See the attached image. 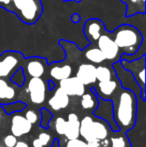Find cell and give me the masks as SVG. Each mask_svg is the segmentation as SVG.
<instances>
[{"instance_id": "7", "label": "cell", "mask_w": 146, "mask_h": 147, "mask_svg": "<svg viewBox=\"0 0 146 147\" xmlns=\"http://www.w3.org/2000/svg\"><path fill=\"white\" fill-rule=\"evenodd\" d=\"M23 96H25L23 86L19 87L10 81V79L0 78V105L9 104L18 100L22 101Z\"/></svg>"}, {"instance_id": "14", "label": "cell", "mask_w": 146, "mask_h": 147, "mask_svg": "<svg viewBox=\"0 0 146 147\" xmlns=\"http://www.w3.org/2000/svg\"><path fill=\"white\" fill-rule=\"evenodd\" d=\"M105 31L104 24L101 20L97 18H90L85 22L83 27V32L86 38L90 41V44L96 42L100 35Z\"/></svg>"}, {"instance_id": "31", "label": "cell", "mask_w": 146, "mask_h": 147, "mask_svg": "<svg viewBox=\"0 0 146 147\" xmlns=\"http://www.w3.org/2000/svg\"><path fill=\"white\" fill-rule=\"evenodd\" d=\"M11 4L12 0H0V7L8 10V11H10L11 9Z\"/></svg>"}, {"instance_id": "37", "label": "cell", "mask_w": 146, "mask_h": 147, "mask_svg": "<svg viewBox=\"0 0 146 147\" xmlns=\"http://www.w3.org/2000/svg\"><path fill=\"white\" fill-rule=\"evenodd\" d=\"M126 1V0H121V2H125Z\"/></svg>"}, {"instance_id": "26", "label": "cell", "mask_w": 146, "mask_h": 147, "mask_svg": "<svg viewBox=\"0 0 146 147\" xmlns=\"http://www.w3.org/2000/svg\"><path fill=\"white\" fill-rule=\"evenodd\" d=\"M26 108H27V106H26ZM24 116L32 125H39V123H40V110H37L36 108H27V110H25V113H24Z\"/></svg>"}, {"instance_id": "35", "label": "cell", "mask_w": 146, "mask_h": 147, "mask_svg": "<svg viewBox=\"0 0 146 147\" xmlns=\"http://www.w3.org/2000/svg\"><path fill=\"white\" fill-rule=\"evenodd\" d=\"M71 20H72L74 23H77V22L80 20V16L78 15V14H73L72 17H71Z\"/></svg>"}, {"instance_id": "8", "label": "cell", "mask_w": 146, "mask_h": 147, "mask_svg": "<svg viewBox=\"0 0 146 147\" xmlns=\"http://www.w3.org/2000/svg\"><path fill=\"white\" fill-rule=\"evenodd\" d=\"M96 46L101 50V52L103 53L104 57L107 61L117 62L120 60V49L118 48L116 43L112 39L110 32L104 31L96 41Z\"/></svg>"}, {"instance_id": "13", "label": "cell", "mask_w": 146, "mask_h": 147, "mask_svg": "<svg viewBox=\"0 0 146 147\" xmlns=\"http://www.w3.org/2000/svg\"><path fill=\"white\" fill-rule=\"evenodd\" d=\"M76 77L85 86L90 88L97 82L96 80V66L92 63H82L78 66L76 71Z\"/></svg>"}, {"instance_id": "24", "label": "cell", "mask_w": 146, "mask_h": 147, "mask_svg": "<svg viewBox=\"0 0 146 147\" xmlns=\"http://www.w3.org/2000/svg\"><path fill=\"white\" fill-rule=\"evenodd\" d=\"M124 3L127 5L126 17L138 13H145V0H126Z\"/></svg>"}, {"instance_id": "23", "label": "cell", "mask_w": 146, "mask_h": 147, "mask_svg": "<svg viewBox=\"0 0 146 147\" xmlns=\"http://www.w3.org/2000/svg\"><path fill=\"white\" fill-rule=\"evenodd\" d=\"M116 77V74L112 66L102 65L99 64L96 66V80L100 81H108V80L114 79Z\"/></svg>"}, {"instance_id": "20", "label": "cell", "mask_w": 146, "mask_h": 147, "mask_svg": "<svg viewBox=\"0 0 146 147\" xmlns=\"http://www.w3.org/2000/svg\"><path fill=\"white\" fill-rule=\"evenodd\" d=\"M55 138L47 128H42V131L38 132L37 135L32 139V147H51L54 142Z\"/></svg>"}, {"instance_id": "16", "label": "cell", "mask_w": 146, "mask_h": 147, "mask_svg": "<svg viewBox=\"0 0 146 147\" xmlns=\"http://www.w3.org/2000/svg\"><path fill=\"white\" fill-rule=\"evenodd\" d=\"M112 133L109 123L106 120L102 119L100 117H93L92 122V136L94 140L102 141L109 137V135Z\"/></svg>"}, {"instance_id": "33", "label": "cell", "mask_w": 146, "mask_h": 147, "mask_svg": "<svg viewBox=\"0 0 146 147\" xmlns=\"http://www.w3.org/2000/svg\"><path fill=\"white\" fill-rule=\"evenodd\" d=\"M88 147H100V142L97 140H92V141L87 142Z\"/></svg>"}, {"instance_id": "2", "label": "cell", "mask_w": 146, "mask_h": 147, "mask_svg": "<svg viewBox=\"0 0 146 147\" xmlns=\"http://www.w3.org/2000/svg\"><path fill=\"white\" fill-rule=\"evenodd\" d=\"M110 35L120 49V52L129 56L136 54L143 42V36L140 31L129 24L118 26Z\"/></svg>"}, {"instance_id": "10", "label": "cell", "mask_w": 146, "mask_h": 147, "mask_svg": "<svg viewBox=\"0 0 146 147\" xmlns=\"http://www.w3.org/2000/svg\"><path fill=\"white\" fill-rule=\"evenodd\" d=\"M10 115H11V119H10L11 134L19 138L27 135L32 131L33 125L26 119L24 114H21L19 112H13Z\"/></svg>"}, {"instance_id": "25", "label": "cell", "mask_w": 146, "mask_h": 147, "mask_svg": "<svg viewBox=\"0 0 146 147\" xmlns=\"http://www.w3.org/2000/svg\"><path fill=\"white\" fill-rule=\"evenodd\" d=\"M113 134H110L108 139H109L111 147H129L131 146V144L128 142L127 139L126 132L123 131H114L112 132Z\"/></svg>"}, {"instance_id": "15", "label": "cell", "mask_w": 146, "mask_h": 147, "mask_svg": "<svg viewBox=\"0 0 146 147\" xmlns=\"http://www.w3.org/2000/svg\"><path fill=\"white\" fill-rule=\"evenodd\" d=\"M48 106L53 111H61L66 109L70 104V97L60 87H56L52 95L48 98Z\"/></svg>"}, {"instance_id": "5", "label": "cell", "mask_w": 146, "mask_h": 147, "mask_svg": "<svg viewBox=\"0 0 146 147\" xmlns=\"http://www.w3.org/2000/svg\"><path fill=\"white\" fill-rule=\"evenodd\" d=\"M121 66L132 74L133 78L140 87L141 101H145V54L133 60L120 59Z\"/></svg>"}, {"instance_id": "38", "label": "cell", "mask_w": 146, "mask_h": 147, "mask_svg": "<svg viewBox=\"0 0 146 147\" xmlns=\"http://www.w3.org/2000/svg\"><path fill=\"white\" fill-rule=\"evenodd\" d=\"M129 147H132V146H129Z\"/></svg>"}, {"instance_id": "1", "label": "cell", "mask_w": 146, "mask_h": 147, "mask_svg": "<svg viewBox=\"0 0 146 147\" xmlns=\"http://www.w3.org/2000/svg\"><path fill=\"white\" fill-rule=\"evenodd\" d=\"M113 120L119 130L127 132L137 120V96L130 89L120 87L111 99Z\"/></svg>"}, {"instance_id": "30", "label": "cell", "mask_w": 146, "mask_h": 147, "mask_svg": "<svg viewBox=\"0 0 146 147\" xmlns=\"http://www.w3.org/2000/svg\"><path fill=\"white\" fill-rule=\"evenodd\" d=\"M17 137L13 134H7L5 137L3 138V145L4 147H14V145L17 142Z\"/></svg>"}, {"instance_id": "17", "label": "cell", "mask_w": 146, "mask_h": 147, "mask_svg": "<svg viewBox=\"0 0 146 147\" xmlns=\"http://www.w3.org/2000/svg\"><path fill=\"white\" fill-rule=\"evenodd\" d=\"M79 127H80V119L77 113L71 112L68 114L66 120V127L64 131L65 139H75L79 138Z\"/></svg>"}, {"instance_id": "9", "label": "cell", "mask_w": 146, "mask_h": 147, "mask_svg": "<svg viewBox=\"0 0 146 147\" xmlns=\"http://www.w3.org/2000/svg\"><path fill=\"white\" fill-rule=\"evenodd\" d=\"M22 68L26 78L43 77L47 68V61L41 57H29L24 59Z\"/></svg>"}, {"instance_id": "19", "label": "cell", "mask_w": 146, "mask_h": 147, "mask_svg": "<svg viewBox=\"0 0 146 147\" xmlns=\"http://www.w3.org/2000/svg\"><path fill=\"white\" fill-rule=\"evenodd\" d=\"M80 106L83 110L89 111L90 113H93L97 109L98 106V97L93 91V89L90 88V90L85 91L81 96L79 97Z\"/></svg>"}, {"instance_id": "27", "label": "cell", "mask_w": 146, "mask_h": 147, "mask_svg": "<svg viewBox=\"0 0 146 147\" xmlns=\"http://www.w3.org/2000/svg\"><path fill=\"white\" fill-rule=\"evenodd\" d=\"M25 74H24V71H23V68L22 67H19L13 74L11 75L10 77V81L13 82L14 84H16L17 86L19 87H22L25 83Z\"/></svg>"}, {"instance_id": "4", "label": "cell", "mask_w": 146, "mask_h": 147, "mask_svg": "<svg viewBox=\"0 0 146 147\" xmlns=\"http://www.w3.org/2000/svg\"><path fill=\"white\" fill-rule=\"evenodd\" d=\"M23 87L26 97H28V100L31 104L36 106L44 104L49 91L47 80L43 79L42 77H31L28 79L26 78Z\"/></svg>"}, {"instance_id": "34", "label": "cell", "mask_w": 146, "mask_h": 147, "mask_svg": "<svg viewBox=\"0 0 146 147\" xmlns=\"http://www.w3.org/2000/svg\"><path fill=\"white\" fill-rule=\"evenodd\" d=\"M6 113H5V111H4V109H3V107L0 105V125H1V123L3 122V120H4V115H5Z\"/></svg>"}, {"instance_id": "21", "label": "cell", "mask_w": 146, "mask_h": 147, "mask_svg": "<svg viewBox=\"0 0 146 147\" xmlns=\"http://www.w3.org/2000/svg\"><path fill=\"white\" fill-rule=\"evenodd\" d=\"M93 114L85 115L80 120V127H79V136L86 142L92 141V122H93Z\"/></svg>"}, {"instance_id": "28", "label": "cell", "mask_w": 146, "mask_h": 147, "mask_svg": "<svg viewBox=\"0 0 146 147\" xmlns=\"http://www.w3.org/2000/svg\"><path fill=\"white\" fill-rule=\"evenodd\" d=\"M53 129H54L55 133L58 134L59 136L64 135L65 127H66V119L61 116L56 117L53 120Z\"/></svg>"}, {"instance_id": "12", "label": "cell", "mask_w": 146, "mask_h": 147, "mask_svg": "<svg viewBox=\"0 0 146 147\" xmlns=\"http://www.w3.org/2000/svg\"><path fill=\"white\" fill-rule=\"evenodd\" d=\"M59 87L69 97H80L86 91V86L76 76H70L59 81Z\"/></svg>"}, {"instance_id": "3", "label": "cell", "mask_w": 146, "mask_h": 147, "mask_svg": "<svg viewBox=\"0 0 146 147\" xmlns=\"http://www.w3.org/2000/svg\"><path fill=\"white\" fill-rule=\"evenodd\" d=\"M10 12L14 13L23 23H36L43 12L40 0H12Z\"/></svg>"}, {"instance_id": "32", "label": "cell", "mask_w": 146, "mask_h": 147, "mask_svg": "<svg viewBox=\"0 0 146 147\" xmlns=\"http://www.w3.org/2000/svg\"><path fill=\"white\" fill-rule=\"evenodd\" d=\"M14 147H30V145L25 140H17V142H16Z\"/></svg>"}, {"instance_id": "29", "label": "cell", "mask_w": 146, "mask_h": 147, "mask_svg": "<svg viewBox=\"0 0 146 147\" xmlns=\"http://www.w3.org/2000/svg\"><path fill=\"white\" fill-rule=\"evenodd\" d=\"M59 145L60 147H88L87 142L80 138H75V139H65L60 140Z\"/></svg>"}, {"instance_id": "18", "label": "cell", "mask_w": 146, "mask_h": 147, "mask_svg": "<svg viewBox=\"0 0 146 147\" xmlns=\"http://www.w3.org/2000/svg\"><path fill=\"white\" fill-rule=\"evenodd\" d=\"M72 73L73 68L70 64H63V65L52 64L49 67V77H50V79L56 82L70 77V76H72Z\"/></svg>"}, {"instance_id": "11", "label": "cell", "mask_w": 146, "mask_h": 147, "mask_svg": "<svg viewBox=\"0 0 146 147\" xmlns=\"http://www.w3.org/2000/svg\"><path fill=\"white\" fill-rule=\"evenodd\" d=\"M120 87L122 86L118 78L115 77L114 79L108 80V81H100L98 83H95L91 88L93 89L97 97L103 100H111Z\"/></svg>"}, {"instance_id": "22", "label": "cell", "mask_w": 146, "mask_h": 147, "mask_svg": "<svg viewBox=\"0 0 146 147\" xmlns=\"http://www.w3.org/2000/svg\"><path fill=\"white\" fill-rule=\"evenodd\" d=\"M84 56L87 61H89V63H92L94 65H99L106 61L101 50L97 46H92V44H90L85 48Z\"/></svg>"}, {"instance_id": "6", "label": "cell", "mask_w": 146, "mask_h": 147, "mask_svg": "<svg viewBox=\"0 0 146 147\" xmlns=\"http://www.w3.org/2000/svg\"><path fill=\"white\" fill-rule=\"evenodd\" d=\"M24 56L18 51H5L0 55V78L10 79L11 75L22 67Z\"/></svg>"}, {"instance_id": "36", "label": "cell", "mask_w": 146, "mask_h": 147, "mask_svg": "<svg viewBox=\"0 0 146 147\" xmlns=\"http://www.w3.org/2000/svg\"><path fill=\"white\" fill-rule=\"evenodd\" d=\"M64 2H70V1H73V0H63ZM75 2H81L82 0H74Z\"/></svg>"}]
</instances>
